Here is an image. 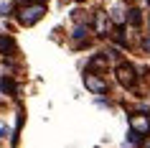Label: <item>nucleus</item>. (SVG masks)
Masks as SVG:
<instances>
[{
  "label": "nucleus",
  "mask_w": 150,
  "mask_h": 148,
  "mask_svg": "<svg viewBox=\"0 0 150 148\" xmlns=\"http://www.w3.org/2000/svg\"><path fill=\"white\" fill-rule=\"evenodd\" d=\"M46 16V3H21L18 5V23L25 26V28H31L33 23H38L41 18Z\"/></svg>",
  "instance_id": "f257e3e1"
},
{
  "label": "nucleus",
  "mask_w": 150,
  "mask_h": 148,
  "mask_svg": "<svg viewBox=\"0 0 150 148\" xmlns=\"http://www.w3.org/2000/svg\"><path fill=\"white\" fill-rule=\"evenodd\" d=\"M115 79L125 89H135V84H137V69H135L132 64H127V61H120L115 66Z\"/></svg>",
  "instance_id": "f03ea898"
},
{
  "label": "nucleus",
  "mask_w": 150,
  "mask_h": 148,
  "mask_svg": "<svg viewBox=\"0 0 150 148\" xmlns=\"http://www.w3.org/2000/svg\"><path fill=\"white\" fill-rule=\"evenodd\" d=\"M84 87H87L92 94H107L110 92V87H107V79H102V74H97V71H84V77H81Z\"/></svg>",
  "instance_id": "7ed1b4c3"
},
{
  "label": "nucleus",
  "mask_w": 150,
  "mask_h": 148,
  "mask_svg": "<svg viewBox=\"0 0 150 148\" xmlns=\"http://www.w3.org/2000/svg\"><path fill=\"white\" fill-rule=\"evenodd\" d=\"M127 123H130V130L140 133V135H150V115L148 112H132L127 117Z\"/></svg>",
  "instance_id": "20e7f679"
},
{
  "label": "nucleus",
  "mask_w": 150,
  "mask_h": 148,
  "mask_svg": "<svg viewBox=\"0 0 150 148\" xmlns=\"http://www.w3.org/2000/svg\"><path fill=\"white\" fill-rule=\"evenodd\" d=\"M107 31H110V16H107L104 10H97L94 13V33L104 36Z\"/></svg>",
  "instance_id": "39448f33"
},
{
  "label": "nucleus",
  "mask_w": 150,
  "mask_h": 148,
  "mask_svg": "<svg viewBox=\"0 0 150 148\" xmlns=\"http://www.w3.org/2000/svg\"><path fill=\"white\" fill-rule=\"evenodd\" d=\"M89 71H97V74H99V71H107V66H110V59H107V56L104 54H97V56H92V59H89Z\"/></svg>",
  "instance_id": "423d86ee"
},
{
  "label": "nucleus",
  "mask_w": 150,
  "mask_h": 148,
  "mask_svg": "<svg viewBox=\"0 0 150 148\" xmlns=\"http://www.w3.org/2000/svg\"><path fill=\"white\" fill-rule=\"evenodd\" d=\"M0 89H3L5 94H10V97H16V94H18V84L13 82L10 74H3V79H0Z\"/></svg>",
  "instance_id": "0eeeda50"
},
{
  "label": "nucleus",
  "mask_w": 150,
  "mask_h": 148,
  "mask_svg": "<svg viewBox=\"0 0 150 148\" xmlns=\"http://www.w3.org/2000/svg\"><path fill=\"white\" fill-rule=\"evenodd\" d=\"M0 54L5 56V54H16V41L10 39L8 33H3L0 31Z\"/></svg>",
  "instance_id": "6e6552de"
},
{
  "label": "nucleus",
  "mask_w": 150,
  "mask_h": 148,
  "mask_svg": "<svg viewBox=\"0 0 150 148\" xmlns=\"http://www.w3.org/2000/svg\"><path fill=\"white\" fill-rule=\"evenodd\" d=\"M110 21H115V23H127V10L125 8H120V5H115V8L110 10Z\"/></svg>",
  "instance_id": "1a4fd4ad"
},
{
  "label": "nucleus",
  "mask_w": 150,
  "mask_h": 148,
  "mask_svg": "<svg viewBox=\"0 0 150 148\" xmlns=\"http://www.w3.org/2000/svg\"><path fill=\"white\" fill-rule=\"evenodd\" d=\"M127 23L132 26V28H135V26H140L142 23V13L137 8H130V10H127Z\"/></svg>",
  "instance_id": "9d476101"
},
{
  "label": "nucleus",
  "mask_w": 150,
  "mask_h": 148,
  "mask_svg": "<svg viewBox=\"0 0 150 148\" xmlns=\"http://www.w3.org/2000/svg\"><path fill=\"white\" fill-rule=\"evenodd\" d=\"M142 51H145V54L150 56V33L145 36V39H142Z\"/></svg>",
  "instance_id": "9b49d317"
},
{
  "label": "nucleus",
  "mask_w": 150,
  "mask_h": 148,
  "mask_svg": "<svg viewBox=\"0 0 150 148\" xmlns=\"http://www.w3.org/2000/svg\"><path fill=\"white\" fill-rule=\"evenodd\" d=\"M8 135H10V130H8V128H0V143L8 138Z\"/></svg>",
  "instance_id": "f8f14e48"
},
{
  "label": "nucleus",
  "mask_w": 150,
  "mask_h": 148,
  "mask_svg": "<svg viewBox=\"0 0 150 148\" xmlns=\"http://www.w3.org/2000/svg\"><path fill=\"white\" fill-rule=\"evenodd\" d=\"M8 13H10V5H8V3H5V5H0V16H8Z\"/></svg>",
  "instance_id": "ddd939ff"
},
{
  "label": "nucleus",
  "mask_w": 150,
  "mask_h": 148,
  "mask_svg": "<svg viewBox=\"0 0 150 148\" xmlns=\"http://www.w3.org/2000/svg\"><path fill=\"white\" fill-rule=\"evenodd\" d=\"M21 3H46V0H21Z\"/></svg>",
  "instance_id": "4468645a"
},
{
  "label": "nucleus",
  "mask_w": 150,
  "mask_h": 148,
  "mask_svg": "<svg viewBox=\"0 0 150 148\" xmlns=\"http://www.w3.org/2000/svg\"><path fill=\"white\" fill-rule=\"evenodd\" d=\"M148 26H150V13H148Z\"/></svg>",
  "instance_id": "2eb2a0df"
},
{
  "label": "nucleus",
  "mask_w": 150,
  "mask_h": 148,
  "mask_svg": "<svg viewBox=\"0 0 150 148\" xmlns=\"http://www.w3.org/2000/svg\"><path fill=\"white\" fill-rule=\"evenodd\" d=\"M145 148H150V143H145Z\"/></svg>",
  "instance_id": "dca6fc26"
},
{
  "label": "nucleus",
  "mask_w": 150,
  "mask_h": 148,
  "mask_svg": "<svg viewBox=\"0 0 150 148\" xmlns=\"http://www.w3.org/2000/svg\"><path fill=\"white\" fill-rule=\"evenodd\" d=\"M145 3H150V0H145Z\"/></svg>",
  "instance_id": "f3484780"
}]
</instances>
